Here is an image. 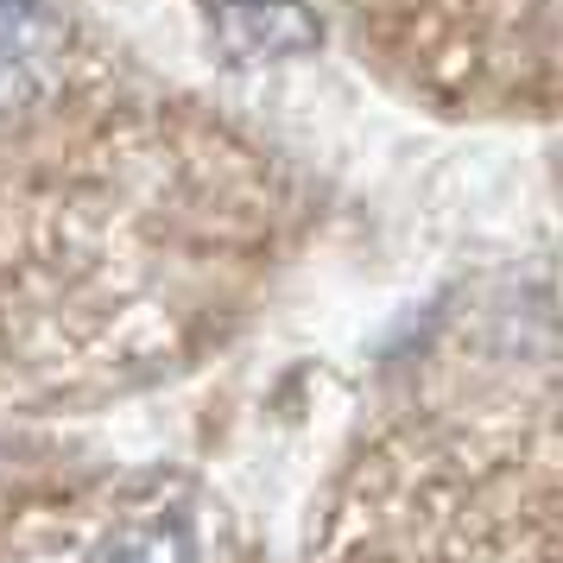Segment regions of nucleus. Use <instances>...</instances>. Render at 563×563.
<instances>
[{
    "label": "nucleus",
    "mask_w": 563,
    "mask_h": 563,
    "mask_svg": "<svg viewBox=\"0 0 563 563\" xmlns=\"http://www.w3.org/2000/svg\"><path fill=\"white\" fill-rule=\"evenodd\" d=\"M209 32L241 64H279L317 45V13L305 0H209Z\"/></svg>",
    "instance_id": "1"
},
{
    "label": "nucleus",
    "mask_w": 563,
    "mask_h": 563,
    "mask_svg": "<svg viewBox=\"0 0 563 563\" xmlns=\"http://www.w3.org/2000/svg\"><path fill=\"white\" fill-rule=\"evenodd\" d=\"M52 70V32L32 13V0H0V121L45 89Z\"/></svg>",
    "instance_id": "2"
},
{
    "label": "nucleus",
    "mask_w": 563,
    "mask_h": 563,
    "mask_svg": "<svg viewBox=\"0 0 563 563\" xmlns=\"http://www.w3.org/2000/svg\"><path fill=\"white\" fill-rule=\"evenodd\" d=\"M102 563H197V532L184 512H133L108 532Z\"/></svg>",
    "instance_id": "3"
}]
</instances>
